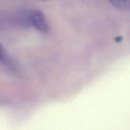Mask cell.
<instances>
[{
	"instance_id": "277c9868",
	"label": "cell",
	"mask_w": 130,
	"mask_h": 130,
	"mask_svg": "<svg viewBox=\"0 0 130 130\" xmlns=\"http://www.w3.org/2000/svg\"><path fill=\"white\" fill-rule=\"evenodd\" d=\"M42 1H47V0H42Z\"/></svg>"
},
{
	"instance_id": "7a4b0ae2",
	"label": "cell",
	"mask_w": 130,
	"mask_h": 130,
	"mask_svg": "<svg viewBox=\"0 0 130 130\" xmlns=\"http://www.w3.org/2000/svg\"><path fill=\"white\" fill-rule=\"evenodd\" d=\"M109 2L112 5L120 10H130V0H109Z\"/></svg>"
},
{
	"instance_id": "6da1fadb",
	"label": "cell",
	"mask_w": 130,
	"mask_h": 130,
	"mask_svg": "<svg viewBox=\"0 0 130 130\" xmlns=\"http://www.w3.org/2000/svg\"><path fill=\"white\" fill-rule=\"evenodd\" d=\"M26 13L29 26H32L40 32L44 33L48 32V22L42 12L37 10H32L26 12Z\"/></svg>"
},
{
	"instance_id": "3957f363",
	"label": "cell",
	"mask_w": 130,
	"mask_h": 130,
	"mask_svg": "<svg viewBox=\"0 0 130 130\" xmlns=\"http://www.w3.org/2000/svg\"><path fill=\"white\" fill-rule=\"evenodd\" d=\"M0 62L6 65H10L11 64V61L6 52L5 49L0 43Z\"/></svg>"
}]
</instances>
